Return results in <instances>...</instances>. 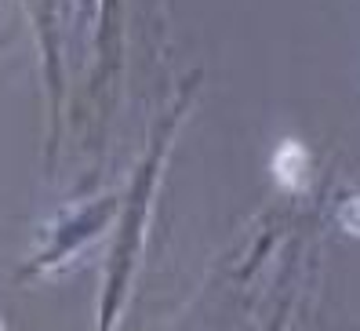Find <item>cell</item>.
Wrapping results in <instances>:
<instances>
[{
    "mask_svg": "<svg viewBox=\"0 0 360 331\" xmlns=\"http://www.w3.org/2000/svg\"><path fill=\"white\" fill-rule=\"evenodd\" d=\"M269 171H273V179H277L284 190H302L306 186V179H309V153H306V146L302 142H281L277 150H273V157H269Z\"/></svg>",
    "mask_w": 360,
    "mask_h": 331,
    "instance_id": "obj_1",
    "label": "cell"
}]
</instances>
